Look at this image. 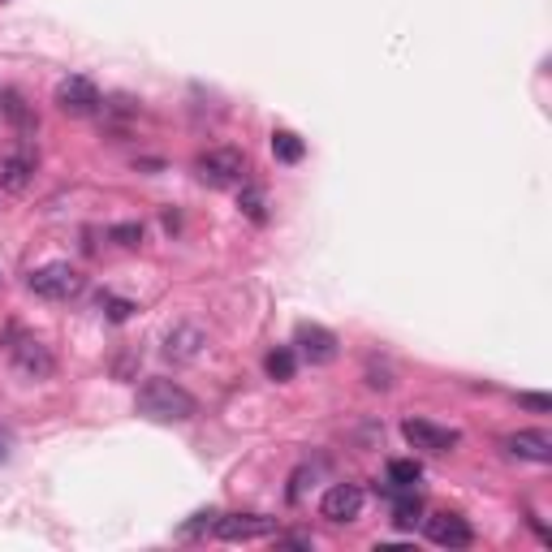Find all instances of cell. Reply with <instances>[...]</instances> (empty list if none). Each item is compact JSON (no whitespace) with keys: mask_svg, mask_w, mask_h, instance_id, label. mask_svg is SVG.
I'll list each match as a JSON object with an SVG mask.
<instances>
[{"mask_svg":"<svg viewBox=\"0 0 552 552\" xmlns=\"http://www.w3.org/2000/svg\"><path fill=\"white\" fill-rule=\"evenodd\" d=\"M100 87H95L91 78H65L57 87V108L65 117H91L95 108H100Z\"/></svg>","mask_w":552,"mask_h":552,"instance_id":"cell-6","label":"cell"},{"mask_svg":"<svg viewBox=\"0 0 552 552\" xmlns=\"http://www.w3.org/2000/svg\"><path fill=\"white\" fill-rule=\"evenodd\" d=\"M358 509H363V488L358 483H333L320 501V514L328 522H354Z\"/></svg>","mask_w":552,"mask_h":552,"instance_id":"cell-8","label":"cell"},{"mask_svg":"<svg viewBox=\"0 0 552 552\" xmlns=\"http://www.w3.org/2000/svg\"><path fill=\"white\" fill-rule=\"evenodd\" d=\"M100 307H104V315H108V320H113V324H126L130 315L138 311L130 298H113V294H104V298H100Z\"/></svg>","mask_w":552,"mask_h":552,"instance_id":"cell-20","label":"cell"},{"mask_svg":"<svg viewBox=\"0 0 552 552\" xmlns=\"http://www.w3.org/2000/svg\"><path fill=\"white\" fill-rule=\"evenodd\" d=\"M199 345H203L199 328H177V333H169V341H164V354L169 358H195Z\"/></svg>","mask_w":552,"mask_h":552,"instance_id":"cell-15","label":"cell"},{"mask_svg":"<svg viewBox=\"0 0 552 552\" xmlns=\"http://www.w3.org/2000/svg\"><path fill=\"white\" fill-rule=\"evenodd\" d=\"M35 173V156L31 151H5L0 156V190H26V182H31Z\"/></svg>","mask_w":552,"mask_h":552,"instance_id":"cell-12","label":"cell"},{"mask_svg":"<svg viewBox=\"0 0 552 552\" xmlns=\"http://www.w3.org/2000/svg\"><path fill=\"white\" fill-rule=\"evenodd\" d=\"M0 117L9 121L18 134H31L35 126H39V117H35V108L22 100V91H13V87H5L0 91Z\"/></svg>","mask_w":552,"mask_h":552,"instance_id":"cell-13","label":"cell"},{"mask_svg":"<svg viewBox=\"0 0 552 552\" xmlns=\"http://www.w3.org/2000/svg\"><path fill=\"white\" fill-rule=\"evenodd\" d=\"M31 289L48 302H65V298L82 294V272L74 264H44L31 272Z\"/></svg>","mask_w":552,"mask_h":552,"instance_id":"cell-3","label":"cell"},{"mask_svg":"<svg viewBox=\"0 0 552 552\" xmlns=\"http://www.w3.org/2000/svg\"><path fill=\"white\" fill-rule=\"evenodd\" d=\"M195 410H199L195 397L173 380H147L143 389H138V414H147V419H156V423H186Z\"/></svg>","mask_w":552,"mask_h":552,"instance_id":"cell-1","label":"cell"},{"mask_svg":"<svg viewBox=\"0 0 552 552\" xmlns=\"http://www.w3.org/2000/svg\"><path fill=\"white\" fill-rule=\"evenodd\" d=\"M518 406H527V410H552V397H544V393H522Z\"/></svg>","mask_w":552,"mask_h":552,"instance_id":"cell-22","label":"cell"},{"mask_svg":"<svg viewBox=\"0 0 552 552\" xmlns=\"http://www.w3.org/2000/svg\"><path fill=\"white\" fill-rule=\"evenodd\" d=\"M195 173L203 186L212 190H229V186H242V173H246V156L233 147H212L203 151V156L195 160Z\"/></svg>","mask_w":552,"mask_h":552,"instance_id":"cell-2","label":"cell"},{"mask_svg":"<svg viewBox=\"0 0 552 552\" xmlns=\"http://www.w3.org/2000/svg\"><path fill=\"white\" fill-rule=\"evenodd\" d=\"M294 345H298V354L307 358V363H333L337 358V337L320 324H298Z\"/></svg>","mask_w":552,"mask_h":552,"instance_id":"cell-9","label":"cell"},{"mask_svg":"<svg viewBox=\"0 0 552 552\" xmlns=\"http://www.w3.org/2000/svg\"><path fill=\"white\" fill-rule=\"evenodd\" d=\"M264 367H268V376H272L276 384H285V380H294L298 358H294V350H289V345H276V350L264 358Z\"/></svg>","mask_w":552,"mask_h":552,"instance_id":"cell-17","label":"cell"},{"mask_svg":"<svg viewBox=\"0 0 552 552\" xmlns=\"http://www.w3.org/2000/svg\"><path fill=\"white\" fill-rule=\"evenodd\" d=\"M423 522V501L414 496V488H397L393 496V527L397 531H414Z\"/></svg>","mask_w":552,"mask_h":552,"instance_id":"cell-14","label":"cell"},{"mask_svg":"<svg viewBox=\"0 0 552 552\" xmlns=\"http://www.w3.org/2000/svg\"><path fill=\"white\" fill-rule=\"evenodd\" d=\"M402 436H406L410 449H423V453H449L462 440L453 427H436V423H427V419H406L402 423Z\"/></svg>","mask_w":552,"mask_h":552,"instance_id":"cell-7","label":"cell"},{"mask_svg":"<svg viewBox=\"0 0 552 552\" xmlns=\"http://www.w3.org/2000/svg\"><path fill=\"white\" fill-rule=\"evenodd\" d=\"M505 449L514 453V458H527V462H552V436L544 432V427L505 436Z\"/></svg>","mask_w":552,"mask_h":552,"instance_id":"cell-11","label":"cell"},{"mask_svg":"<svg viewBox=\"0 0 552 552\" xmlns=\"http://www.w3.org/2000/svg\"><path fill=\"white\" fill-rule=\"evenodd\" d=\"M423 531L436 548H471L475 544V531L462 514H432V518H423Z\"/></svg>","mask_w":552,"mask_h":552,"instance_id":"cell-5","label":"cell"},{"mask_svg":"<svg viewBox=\"0 0 552 552\" xmlns=\"http://www.w3.org/2000/svg\"><path fill=\"white\" fill-rule=\"evenodd\" d=\"M238 207H242L246 220H255V225H268V203H264V190H259V186H242Z\"/></svg>","mask_w":552,"mask_h":552,"instance_id":"cell-19","label":"cell"},{"mask_svg":"<svg viewBox=\"0 0 552 552\" xmlns=\"http://www.w3.org/2000/svg\"><path fill=\"white\" fill-rule=\"evenodd\" d=\"M264 535H276V518H264V514H229V518H216V540H225V544L264 540Z\"/></svg>","mask_w":552,"mask_h":552,"instance_id":"cell-4","label":"cell"},{"mask_svg":"<svg viewBox=\"0 0 552 552\" xmlns=\"http://www.w3.org/2000/svg\"><path fill=\"white\" fill-rule=\"evenodd\" d=\"M423 479V466L414 462V458H393L389 462V488H414V483Z\"/></svg>","mask_w":552,"mask_h":552,"instance_id":"cell-18","label":"cell"},{"mask_svg":"<svg viewBox=\"0 0 552 552\" xmlns=\"http://www.w3.org/2000/svg\"><path fill=\"white\" fill-rule=\"evenodd\" d=\"M9 458H13V432L0 423V462H9Z\"/></svg>","mask_w":552,"mask_h":552,"instance_id":"cell-24","label":"cell"},{"mask_svg":"<svg viewBox=\"0 0 552 552\" xmlns=\"http://www.w3.org/2000/svg\"><path fill=\"white\" fill-rule=\"evenodd\" d=\"M272 156L281 160V164H298L302 156H307V143H302L294 130H276L272 134Z\"/></svg>","mask_w":552,"mask_h":552,"instance_id":"cell-16","label":"cell"},{"mask_svg":"<svg viewBox=\"0 0 552 552\" xmlns=\"http://www.w3.org/2000/svg\"><path fill=\"white\" fill-rule=\"evenodd\" d=\"M276 548H311V535H281L276 531Z\"/></svg>","mask_w":552,"mask_h":552,"instance_id":"cell-23","label":"cell"},{"mask_svg":"<svg viewBox=\"0 0 552 552\" xmlns=\"http://www.w3.org/2000/svg\"><path fill=\"white\" fill-rule=\"evenodd\" d=\"M13 363H18V371H22V376H31V380H44V376H52V367H57V363H52V354H48V345L35 341V337L13 345Z\"/></svg>","mask_w":552,"mask_h":552,"instance_id":"cell-10","label":"cell"},{"mask_svg":"<svg viewBox=\"0 0 552 552\" xmlns=\"http://www.w3.org/2000/svg\"><path fill=\"white\" fill-rule=\"evenodd\" d=\"M108 238H113L117 246H138V242H143V225H113V229H108Z\"/></svg>","mask_w":552,"mask_h":552,"instance_id":"cell-21","label":"cell"}]
</instances>
